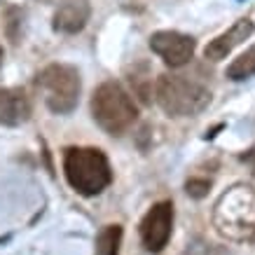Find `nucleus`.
<instances>
[{
  "mask_svg": "<svg viewBox=\"0 0 255 255\" xmlns=\"http://www.w3.org/2000/svg\"><path fill=\"white\" fill-rule=\"evenodd\" d=\"M35 85L45 99V106L54 115L73 113L80 101V92H82L78 68L68 63H49L47 68L40 70Z\"/></svg>",
  "mask_w": 255,
  "mask_h": 255,
  "instance_id": "obj_5",
  "label": "nucleus"
},
{
  "mask_svg": "<svg viewBox=\"0 0 255 255\" xmlns=\"http://www.w3.org/2000/svg\"><path fill=\"white\" fill-rule=\"evenodd\" d=\"M140 244L147 253H162L173 232V204L169 199L157 201L140 220Z\"/></svg>",
  "mask_w": 255,
  "mask_h": 255,
  "instance_id": "obj_6",
  "label": "nucleus"
},
{
  "mask_svg": "<svg viewBox=\"0 0 255 255\" xmlns=\"http://www.w3.org/2000/svg\"><path fill=\"white\" fill-rule=\"evenodd\" d=\"M124 230L122 225H106L96 237V251L94 255H120Z\"/></svg>",
  "mask_w": 255,
  "mask_h": 255,
  "instance_id": "obj_11",
  "label": "nucleus"
},
{
  "mask_svg": "<svg viewBox=\"0 0 255 255\" xmlns=\"http://www.w3.org/2000/svg\"><path fill=\"white\" fill-rule=\"evenodd\" d=\"M211 190V180L206 178H190L185 183V192L192 197V199H201V197H206Z\"/></svg>",
  "mask_w": 255,
  "mask_h": 255,
  "instance_id": "obj_13",
  "label": "nucleus"
},
{
  "mask_svg": "<svg viewBox=\"0 0 255 255\" xmlns=\"http://www.w3.org/2000/svg\"><path fill=\"white\" fill-rule=\"evenodd\" d=\"M183 255H209V251H206V246H204V244H199V241H197V244H190V246L185 248V253Z\"/></svg>",
  "mask_w": 255,
  "mask_h": 255,
  "instance_id": "obj_14",
  "label": "nucleus"
},
{
  "mask_svg": "<svg viewBox=\"0 0 255 255\" xmlns=\"http://www.w3.org/2000/svg\"><path fill=\"white\" fill-rule=\"evenodd\" d=\"M63 173L68 185L82 197L101 194L113 183V169L106 152L99 147H66Z\"/></svg>",
  "mask_w": 255,
  "mask_h": 255,
  "instance_id": "obj_1",
  "label": "nucleus"
},
{
  "mask_svg": "<svg viewBox=\"0 0 255 255\" xmlns=\"http://www.w3.org/2000/svg\"><path fill=\"white\" fill-rule=\"evenodd\" d=\"M92 117L110 136H122L138 117V108L120 82L108 80L92 96Z\"/></svg>",
  "mask_w": 255,
  "mask_h": 255,
  "instance_id": "obj_4",
  "label": "nucleus"
},
{
  "mask_svg": "<svg viewBox=\"0 0 255 255\" xmlns=\"http://www.w3.org/2000/svg\"><path fill=\"white\" fill-rule=\"evenodd\" d=\"M54 5V28L59 33H80L89 21V0H47Z\"/></svg>",
  "mask_w": 255,
  "mask_h": 255,
  "instance_id": "obj_9",
  "label": "nucleus"
},
{
  "mask_svg": "<svg viewBox=\"0 0 255 255\" xmlns=\"http://www.w3.org/2000/svg\"><path fill=\"white\" fill-rule=\"evenodd\" d=\"M194 47L197 42L192 35L178 31H157L150 35V49L171 68H180L190 63V59L194 56Z\"/></svg>",
  "mask_w": 255,
  "mask_h": 255,
  "instance_id": "obj_7",
  "label": "nucleus"
},
{
  "mask_svg": "<svg viewBox=\"0 0 255 255\" xmlns=\"http://www.w3.org/2000/svg\"><path fill=\"white\" fill-rule=\"evenodd\" d=\"M31 117V101L21 89H0V127H19Z\"/></svg>",
  "mask_w": 255,
  "mask_h": 255,
  "instance_id": "obj_10",
  "label": "nucleus"
},
{
  "mask_svg": "<svg viewBox=\"0 0 255 255\" xmlns=\"http://www.w3.org/2000/svg\"><path fill=\"white\" fill-rule=\"evenodd\" d=\"M0 66H2V47H0Z\"/></svg>",
  "mask_w": 255,
  "mask_h": 255,
  "instance_id": "obj_15",
  "label": "nucleus"
},
{
  "mask_svg": "<svg viewBox=\"0 0 255 255\" xmlns=\"http://www.w3.org/2000/svg\"><path fill=\"white\" fill-rule=\"evenodd\" d=\"M253 33H255L253 19H239V21H234L227 31L220 33L218 38H213L209 45L204 47V59L206 61H223V59H227V54L232 52L234 47L246 42Z\"/></svg>",
  "mask_w": 255,
  "mask_h": 255,
  "instance_id": "obj_8",
  "label": "nucleus"
},
{
  "mask_svg": "<svg viewBox=\"0 0 255 255\" xmlns=\"http://www.w3.org/2000/svg\"><path fill=\"white\" fill-rule=\"evenodd\" d=\"M230 80L234 82H241V80H248L255 75V45L248 47L241 56H237L230 66H227V73H225Z\"/></svg>",
  "mask_w": 255,
  "mask_h": 255,
  "instance_id": "obj_12",
  "label": "nucleus"
},
{
  "mask_svg": "<svg viewBox=\"0 0 255 255\" xmlns=\"http://www.w3.org/2000/svg\"><path fill=\"white\" fill-rule=\"evenodd\" d=\"M157 103L171 117H194L211 103V89L190 75H162L155 87Z\"/></svg>",
  "mask_w": 255,
  "mask_h": 255,
  "instance_id": "obj_3",
  "label": "nucleus"
},
{
  "mask_svg": "<svg viewBox=\"0 0 255 255\" xmlns=\"http://www.w3.org/2000/svg\"><path fill=\"white\" fill-rule=\"evenodd\" d=\"M213 227L220 237L230 241H248L255 237V190L234 185L213 209Z\"/></svg>",
  "mask_w": 255,
  "mask_h": 255,
  "instance_id": "obj_2",
  "label": "nucleus"
}]
</instances>
